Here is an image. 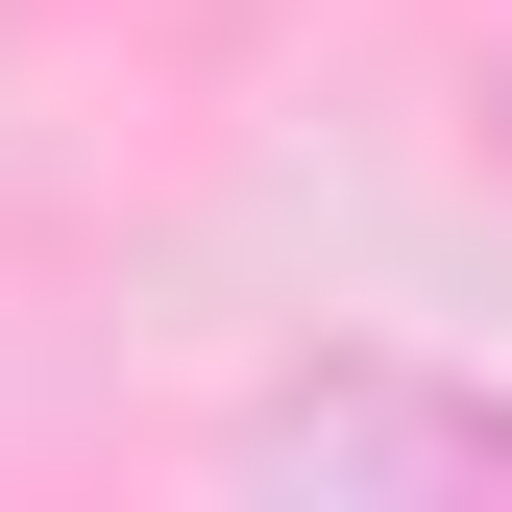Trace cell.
Masks as SVG:
<instances>
[{"label":"cell","instance_id":"obj_1","mask_svg":"<svg viewBox=\"0 0 512 512\" xmlns=\"http://www.w3.org/2000/svg\"><path fill=\"white\" fill-rule=\"evenodd\" d=\"M269 464H512V415L488 391H293Z\"/></svg>","mask_w":512,"mask_h":512}]
</instances>
